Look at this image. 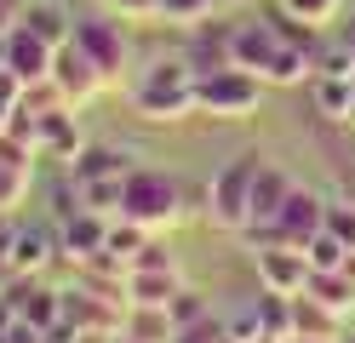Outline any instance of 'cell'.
I'll return each instance as SVG.
<instances>
[{
    "instance_id": "cell-1",
    "label": "cell",
    "mask_w": 355,
    "mask_h": 343,
    "mask_svg": "<svg viewBox=\"0 0 355 343\" xmlns=\"http://www.w3.org/2000/svg\"><path fill=\"white\" fill-rule=\"evenodd\" d=\"M126 98H132V114H144V121H155V126L189 121L195 114V69H189V58L178 52V58L144 63L138 75H132Z\"/></svg>"
},
{
    "instance_id": "cell-2",
    "label": "cell",
    "mask_w": 355,
    "mask_h": 343,
    "mask_svg": "<svg viewBox=\"0 0 355 343\" xmlns=\"http://www.w3.org/2000/svg\"><path fill=\"white\" fill-rule=\"evenodd\" d=\"M121 218L144 223L149 235L184 223V183H178L172 172H161V166H132L126 189H121Z\"/></svg>"
},
{
    "instance_id": "cell-3",
    "label": "cell",
    "mask_w": 355,
    "mask_h": 343,
    "mask_svg": "<svg viewBox=\"0 0 355 343\" xmlns=\"http://www.w3.org/2000/svg\"><path fill=\"white\" fill-rule=\"evenodd\" d=\"M263 75L252 69H212V75H195V114H207V121H252L258 103H263Z\"/></svg>"
},
{
    "instance_id": "cell-4",
    "label": "cell",
    "mask_w": 355,
    "mask_h": 343,
    "mask_svg": "<svg viewBox=\"0 0 355 343\" xmlns=\"http://www.w3.org/2000/svg\"><path fill=\"white\" fill-rule=\"evenodd\" d=\"M252 172H258V155H241L230 160L212 183V206H207V223L224 229V235H241V229L252 223Z\"/></svg>"
},
{
    "instance_id": "cell-5",
    "label": "cell",
    "mask_w": 355,
    "mask_h": 343,
    "mask_svg": "<svg viewBox=\"0 0 355 343\" xmlns=\"http://www.w3.org/2000/svg\"><path fill=\"white\" fill-rule=\"evenodd\" d=\"M75 46H80V52L103 69V80H109V86H115V80L126 75V63H132V46H126V17H115V12L75 17Z\"/></svg>"
},
{
    "instance_id": "cell-6",
    "label": "cell",
    "mask_w": 355,
    "mask_h": 343,
    "mask_svg": "<svg viewBox=\"0 0 355 343\" xmlns=\"http://www.w3.org/2000/svg\"><path fill=\"white\" fill-rule=\"evenodd\" d=\"M327 195H315V189H304V183H293V195H286V206L275 212V223H270V235L275 240H286V246H309L327 229Z\"/></svg>"
},
{
    "instance_id": "cell-7",
    "label": "cell",
    "mask_w": 355,
    "mask_h": 343,
    "mask_svg": "<svg viewBox=\"0 0 355 343\" xmlns=\"http://www.w3.org/2000/svg\"><path fill=\"white\" fill-rule=\"evenodd\" d=\"M309 274H315V263H309V252H304V246H286V240L258 246V286L298 297V292L309 286Z\"/></svg>"
},
{
    "instance_id": "cell-8",
    "label": "cell",
    "mask_w": 355,
    "mask_h": 343,
    "mask_svg": "<svg viewBox=\"0 0 355 343\" xmlns=\"http://www.w3.org/2000/svg\"><path fill=\"white\" fill-rule=\"evenodd\" d=\"M103 246H109V218L92 212V206H80L75 218H63V223H58V252H63L75 269L103 263Z\"/></svg>"
},
{
    "instance_id": "cell-9",
    "label": "cell",
    "mask_w": 355,
    "mask_h": 343,
    "mask_svg": "<svg viewBox=\"0 0 355 343\" xmlns=\"http://www.w3.org/2000/svg\"><path fill=\"white\" fill-rule=\"evenodd\" d=\"M126 304H115V297H103L98 286H86L75 281L69 292H63V320H69L75 332H121L126 326Z\"/></svg>"
},
{
    "instance_id": "cell-10",
    "label": "cell",
    "mask_w": 355,
    "mask_h": 343,
    "mask_svg": "<svg viewBox=\"0 0 355 343\" xmlns=\"http://www.w3.org/2000/svg\"><path fill=\"white\" fill-rule=\"evenodd\" d=\"M52 80L63 86V98H69L75 109H80V103H92L98 91L109 86V80H103V69H98L92 58H86V52H80L75 40H69V46H58V52H52Z\"/></svg>"
},
{
    "instance_id": "cell-11",
    "label": "cell",
    "mask_w": 355,
    "mask_h": 343,
    "mask_svg": "<svg viewBox=\"0 0 355 343\" xmlns=\"http://www.w3.org/2000/svg\"><path fill=\"white\" fill-rule=\"evenodd\" d=\"M6 304L24 315V320H35L40 332H52V326H63V292H52V286H40V274H12L6 286Z\"/></svg>"
},
{
    "instance_id": "cell-12",
    "label": "cell",
    "mask_w": 355,
    "mask_h": 343,
    "mask_svg": "<svg viewBox=\"0 0 355 343\" xmlns=\"http://www.w3.org/2000/svg\"><path fill=\"white\" fill-rule=\"evenodd\" d=\"M184 58L195 75H212V69H230L235 63V23H195L189 29V46H184Z\"/></svg>"
},
{
    "instance_id": "cell-13",
    "label": "cell",
    "mask_w": 355,
    "mask_h": 343,
    "mask_svg": "<svg viewBox=\"0 0 355 343\" xmlns=\"http://www.w3.org/2000/svg\"><path fill=\"white\" fill-rule=\"evenodd\" d=\"M35 149H40V160H63V166L86 149V137H80V126H75V109H69V103L35 121Z\"/></svg>"
},
{
    "instance_id": "cell-14",
    "label": "cell",
    "mask_w": 355,
    "mask_h": 343,
    "mask_svg": "<svg viewBox=\"0 0 355 343\" xmlns=\"http://www.w3.org/2000/svg\"><path fill=\"white\" fill-rule=\"evenodd\" d=\"M6 69H12L24 86H29V80H46V75H52V46L40 40L35 29H24V23H17V29L6 35Z\"/></svg>"
},
{
    "instance_id": "cell-15",
    "label": "cell",
    "mask_w": 355,
    "mask_h": 343,
    "mask_svg": "<svg viewBox=\"0 0 355 343\" xmlns=\"http://www.w3.org/2000/svg\"><path fill=\"white\" fill-rule=\"evenodd\" d=\"M275 52H281V35H275V23H270V17L235 23V63H241V69L263 75V69L275 63Z\"/></svg>"
},
{
    "instance_id": "cell-16",
    "label": "cell",
    "mask_w": 355,
    "mask_h": 343,
    "mask_svg": "<svg viewBox=\"0 0 355 343\" xmlns=\"http://www.w3.org/2000/svg\"><path fill=\"white\" fill-rule=\"evenodd\" d=\"M286 195H293V177H286L275 160H258V172H252V223H275Z\"/></svg>"
},
{
    "instance_id": "cell-17",
    "label": "cell",
    "mask_w": 355,
    "mask_h": 343,
    "mask_svg": "<svg viewBox=\"0 0 355 343\" xmlns=\"http://www.w3.org/2000/svg\"><path fill=\"white\" fill-rule=\"evenodd\" d=\"M184 286V269H126V309L132 304H172Z\"/></svg>"
},
{
    "instance_id": "cell-18",
    "label": "cell",
    "mask_w": 355,
    "mask_h": 343,
    "mask_svg": "<svg viewBox=\"0 0 355 343\" xmlns=\"http://www.w3.org/2000/svg\"><path fill=\"white\" fill-rule=\"evenodd\" d=\"M132 172V155L115 149V143H86L75 160H69V177L75 183H98V177H126Z\"/></svg>"
},
{
    "instance_id": "cell-19",
    "label": "cell",
    "mask_w": 355,
    "mask_h": 343,
    "mask_svg": "<svg viewBox=\"0 0 355 343\" xmlns=\"http://www.w3.org/2000/svg\"><path fill=\"white\" fill-rule=\"evenodd\" d=\"M315 114L332 126H355V75H315Z\"/></svg>"
},
{
    "instance_id": "cell-20",
    "label": "cell",
    "mask_w": 355,
    "mask_h": 343,
    "mask_svg": "<svg viewBox=\"0 0 355 343\" xmlns=\"http://www.w3.org/2000/svg\"><path fill=\"white\" fill-rule=\"evenodd\" d=\"M24 29H35V35L58 52V46L75 40V12L58 6V0H29V6H24Z\"/></svg>"
},
{
    "instance_id": "cell-21",
    "label": "cell",
    "mask_w": 355,
    "mask_h": 343,
    "mask_svg": "<svg viewBox=\"0 0 355 343\" xmlns=\"http://www.w3.org/2000/svg\"><path fill=\"white\" fill-rule=\"evenodd\" d=\"M293 337H344V315L327 309L315 292L293 297Z\"/></svg>"
},
{
    "instance_id": "cell-22",
    "label": "cell",
    "mask_w": 355,
    "mask_h": 343,
    "mask_svg": "<svg viewBox=\"0 0 355 343\" xmlns=\"http://www.w3.org/2000/svg\"><path fill=\"white\" fill-rule=\"evenodd\" d=\"M52 258H63V252H58V235L17 223V240H12V274H40Z\"/></svg>"
},
{
    "instance_id": "cell-23",
    "label": "cell",
    "mask_w": 355,
    "mask_h": 343,
    "mask_svg": "<svg viewBox=\"0 0 355 343\" xmlns=\"http://www.w3.org/2000/svg\"><path fill=\"white\" fill-rule=\"evenodd\" d=\"M121 332L138 337V343H172V337H178V320H172V309H161V304H132Z\"/></svg>"
},
{
    "instance_id": "cell-24",
    "label": "cell",
    "mask_w": 355,
    "mask_h": 343,
    "mask_svg": "<svg viewBox=\"0 0 355 343\" xmlns=\"http://www.w3.org/2000/svg\"><path fill=\"white\" fill-rule=\"evenodd\" d=\"M304 292H315L321 304H327V309H338L344 320L355 315V274H349L344 263H338V269H315V274H309V286H304Z\"/></svg>"
},
{
    "instance_id": "cell-25",
    "label": "cell",
    "mask_w": 355,
    "mask_h": 343,
    "mask_svg": "<svg viewBox=\"0 0 355 343\" xmlns=\"http://www.w3.org/2000/svg\"><path fill=\"white\" fill-rule=\"evenodd\" d=\"M230 0H161V23H178V29H195V23L218 17Z\"/></svg>"
},
{
    "instance_id": "cell-26",
    "label": "cell",
    "mask_w": 355,
    "mask_h": 343,
    "mask_svg": "<svg viewBox=\"0 0 355 343\" xmlns=\"http://www.w3.org/2000/svg\"><path fill=\"white\" fill-rule=\"evenodd\" d=\"M29 183H35V166H12L0 160V212H17L29 200Z\"/></svg>"
},
{
    "instance_id": "cell-27",
    "label": "cell",
    "mask_w": 355,
    "mask_h": 343,
    "mask_svg": "<svg viewBox=\"0 0 355 343\" xmlns=\"http://www.w3.org/2000/svg\"><path fill=\"white\" fill-rule=\"evenodd\" d=\"M275 6L293 12V17H304V23H315V29H332L338 12H344V0H275Z\"/></svg>"
},
{
    "instance_id": "cell-28",
    "label": "cell",
    "mask_w": 355,
    "mask_h": 343,
    "mask_svg": "<svg viewBox=\"0 0 355 343\" xmlns=\"http://www.w3.org/2000/svg\"><path fill=\"white\" fill-rule=\"evenodd\" d=\"M315 75H355V52H349V40H344V35L321 40V52H315Z\"/></svg>"
},
{
    "instance_id": "cell-29",
    "label": "cell",
    "mask_w": 355,
    "mask_h": 343,
    "mask_svg": "<svg viewBox=\"0 0 355 343\" xmlns=\"http://www.w3.org/2000/svg\"><path fill=\"white\" fill-rule=\"evenodd\" d=\"M166 309H172L178 326H189V320H207V315H212V304H207V297L195 292V286H178V297H172Z\"/></svg>"
},
{
    "instance_id": "cell-30",
    "label": "cell",
    "mask_w": 355,
    "mask_h": 343,
    "mask_svg": "<svg viewBox=\"0 0 355 343\" xmlns=\"http://www.w3.org/2000/svg\"><path fill=\"white\" fill-rule=\"evenodd\" d=\"M304 252H309V263H315V269H338V263L349 258V246H344L338 235H327V229H321V235H315V240H309Z\"/></svg>"
},
{
    "instance_id": "cell-31",
    "label": "cell",
    "mask_w": 355,
    "mask_h": 343,
    "mask_svg": "<svg viewBox=\"0 0 355 343\" xmlns=\"http://www.w3.org/2000/svg\"><path fill=\"white\" fill-rule=\"evenodd\" d=\"M98 6L126 23H161V0H98Z\"/></svg>"
},
{
    "instance_id": "cell-32",
    "label": "cell",
    "mask_w": 355,
    "mask_h": 343,
    "mask_svg": "<svg viewBox=\"0 0 355 343\" xmlns=\"http://www.w3.org/2000/svg\"><path fill=\"white\" fill-rule=\"evenodd\" d=\"M327 235H338V240L355 252V206H349V200H332V206H327Z\"/></svg>"
},
{
    "instance_id": "cell-33",
    "label": "cell",
    "mask_w": 355,
    "mask_h": 343,
    "mask_svg": "<svg viewBox=\"0 0 355 343\" xmlns=\"http://www.w3.org/2000/svg\"><path fill=\"white\" fill-rule=\"evenodd\" d=\"M224 326H230V337H241V343H258V337H270V332H263V320H258V304L235 309V315L224 320Z\"/></svg>"
},
{
    "instance_id": "cell-34",
    "label": "cell",
    "mask_w": 355,
    "mask_h": 343,
    "mask_svg": "<svg viewBox=\"0 0 355 343\" xmlns=\"http://www.w3.org/2000/svg\"><path fill=\"white\" fill-rule=\"evenodd\" d=\"M224 332H230L224 320L207 315V320H189V326H178V337H172V343H212V337H224Z\"/></svg>"
},
{
    "instance_id": "cell-35",
    "label": "cell",
    "mask_w": 355,
    "mask_h": 343,
    "mask_svg": "<svg viewBox=\"0 0 355 343\" xmlns=\"http://www.w3.org/2000/svg\"><path fill=\"white\" fill-rule=\"evenodd\" d=\"M126 269H178V258H172L161 240H144L138 252H132V263H126Z\"/></svg>"
},
{
    "instance_id": "cell-36",
    "label": "cell",
    "mask_w": 355,
    "mask_h": 343,
    "mask_svg": "<svg viewBox=\"0 0 355 343\" xmlns=\"http://www.w3.org/2000/svg\"><path fill=\"white\" fill-rule=\"evenodd\" d=\"M40 337H46V332H40L35 320H24V315H17L12 326H6V343H40Z\"/></svg>"
},
{
    "instance_id": "cell-37",
    "label": "cell",
    "mask_w": 355,
    "mask_h": 343,
    "mask_svg": "<svg viewBox=\"0 0 355 343\" xmlns=\"http://www.w3.org/2000/svg\"><path fill=\"white\" fill-rule=\"evenodd\" d=\"M17 98H24V80L12 69H0V109H17Z\"/></svg>"
},
{
    "instance_id": "cell-38",
    "label": "cell",
    "mask_w": 355,
    "mask_h": 343,
    "mask_svg": "<svg viewBox=\"0 0 355 343\" xmlns=\"http://www.w3.org/2000/svg\"><path fill=\"white\" fill-rule=\"evenodd\" d=\"M24 6L29 0H0V35H12L17 23H24Z\"/></svg>"
},
{
    "instance_id": "cell-39",
    "label": "cell",
    "mask_w": 355,
    "mask_h": 343,
    "mask_svg": "<svg viewBox=\"0 0 355 343\" xmlns=\"http://www.w3.org/2000/svg\"><path fill=\"white\" fill-rule=\"evenodd\" d=\"M40 343H80V332H75V326H69V320H63V326H52V332H46V337H40Z\"/></svg>"
},
{
    "instance_id": "cell-40",
    "label": "cell",
    "mask_w": 355,
    "mask_h": 343,
    "mask_svg": "<svg viewBox=\"0 0 355 343\" xmlns=\"http://www.w3.org/2000/svg\"><path fill=\"white\" fill-rule=\"evenodd\" d=\"M281 343H344V337H281Z\"/></svg>"
},
{
    "instance_id": "cell-41",
    "label": "cell",
    "mask_w": 355,
    "mask_h": 343,
    "mask_svg": "<svg viewBox=\"0 0 355 343\" xmlns=\"http://www.w3.org/2000/svg\"><path fill=\"white\" fill-rule=\"evenodd\" d=\"M344 40H349V52H355V12H349V23H344V29H338Z\"/></svg>"
},
{
    "instance_id": "cell-42",
    "label": "cell",
    "mask_w": 355,
    "mask_h": 343,
    "mask_svg": "<svg viewBox=\"0 0 355 343\" xmlns=\"http://www.w3.org/2000/svg\"><path fill=\"white\" fill-rule=\"evenodd\" d=\"M0 69H6V35H0Z\"/></svg>"
},
{
    "instance_id": "cell-43",
    "label": "cell",
    "mask_w": 355,
    "mask_h": 343,
    "mask_svg": "<svg viewBox=\"0 0 355 343\" xmlns=\"http://www.w3.org/2000/svg\"><path fill=\"white\" fill-rule=\"evenodd\" d=\"M6 121H12V109H0V132H6Z\"/></svg>"
},
{
    "instance_id": "cell-44",
    "label": "cell",
    "mask_w": 355,
    "mask_h": 343,
    "mask_svg": "<svg viewBox=\"0 0 355 343\" xmlns=\"http://www.w3.org/2000/svg\"><path fill=\"white\" fill-rule=\"evenodd\" d=\"M212 343H241V337H230V332H224V337H212Z\"/></svg>"
},
{
    "instance_id": "cell-45",
    "label": "cell",
    "mask_w": 355,
    "mask_h": 343,
    "mask_svg": "<svg viewBox=\"0 0 355 343\" xmlns=\"http://www.w3.org/2000/svg\"><path fill=\"white\" fill-rule=\"evenodd\" d=\"M115 343H138V337H126V332H115Z\"/></svg>"
},
{
    "instance_id": "cell-46",
    "label": "cell",
    "mask_w": 355,
    "mask_h": 343,
    "mask_svg": "<svg viewBox=\"0 0 355 343\" xmlns=\"http://www.w3.org/2000/svg\"><path fill=\"white\" fill-rule=\"evenodd\" d=\"M258 343H281V337H258Z\"/></svg>"
},
{
    "instance_id": "cell-47",
    "label": "cell",
    "mask_w": 355,
    "mask_h": 343,
    "mask_svg": "<svg viewBox=\"0 0 355 343\" xmlns=\"http://www.w3.org/2000/svg\"><path fill=\"white\" fill-rule=\"evenodd\" d=\"M344 343H355V332H344Z\"/></svg>"
}]
</instances>
